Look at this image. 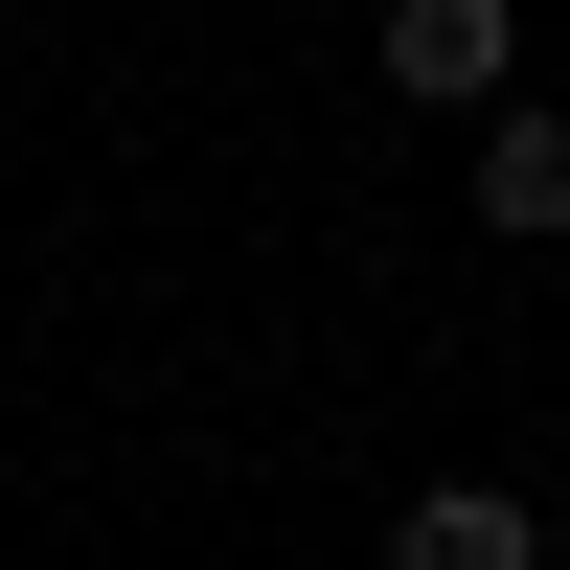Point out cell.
<instances>
[{
    "instance_id": "2",
    "label": "cell",
    "mask_w": 570,
    "mask_h": 570,
    "mask_svg": "<svg viewBox=\"0 0 570 570\" xmlns=\"http://www.w3.org/2000/svg\"><path fill=\"white\" fill-rule=\"evenodd\" d=\"M480 228L502 252H570V115L548 91H480Z\"/></svg>"
},
{
    "instance_id": "4",
    "label": "cell",
    "mask_w": 570,
    "mask_h": 570,
    "mask_svg": "<svg viewBox=\"0 0 570 570\" xmlns=\"http://www.w3.org/2000/svg\"><path fill=\"white\" fill-rule=\"evenodd\" d=\"M548 548H570V502H548Z\"/></svg>"
},
{
    "instance_id": "3",
    "label": "cell",
    "mask_w": 570,
    "mask_h": 570,
    "mask_svg": "<svg viewBox=\"0 0 570 570\" xmlns=\"http://www.w3.org/2000/svg\"><path fill=\"white\" fill-rule=\"evenodd\" d=\"M389 548H411V570H525V548H548V502H502V480H434Z\"/></svg>"
},
{
    "instance_id": "1",
    "label": "cell",
    "mask_w": 570,
    "mask_h": 570,
    "mask_svg": "<svg viewBox=\"0 0 570 570\" xmlns=\"http://www.w3.org/2000/svg\"><path fill=\"white\" fill-rule=\"evenodd\" d=\"M365 69H389L411 115H480V91H525V0H389Z\"/></svg>"
}]
</instances>
